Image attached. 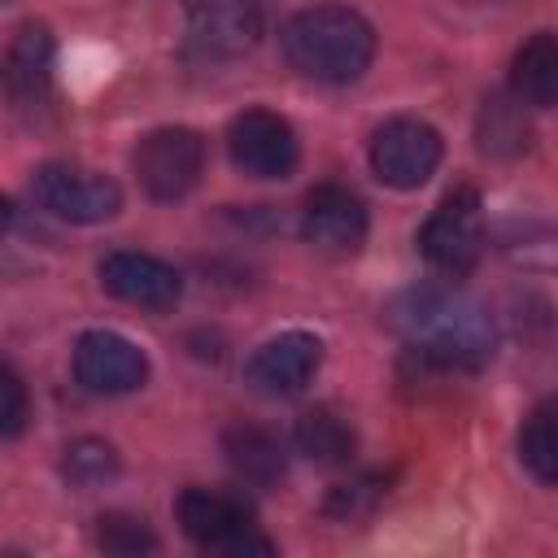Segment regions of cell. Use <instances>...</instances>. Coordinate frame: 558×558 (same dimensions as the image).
I'll return each mask as SVG.
<instances>
[{
	"instance_id": "1",
	"label": "cell",
	"mask_w": 558,
	"mask_h": 558,
	"mask_svg": "<svg viewBox=\"0 0 558 558\" xmlns=\"http://www.w3.org/2000/svg\"><path fill=\"white\" fill-rule=\"evenodd\" d=\"M384 323L423 362L445 371H480L497 353L488 310L453 283H414L384 305Z\"/></svg>"
},
{
	"instance_id": "14",
	"label": "cell",
	"mask_w": 558,
	"mask_h": 558,
	"mask_svg": "<svg viewBox=\"0 0 558 558\" xmlns=\"http://www.w3.org/2000/svg\"><path fill=\"white\" fill-rule=\"evenodd\" d=\"M52 57H57V44L44 22H22L13 31L9 52H4V87L17 109H39L48 100Z\"/></svg>"
},
{
	"instance_id": "8",
	"label": "cell",
	"mask_w": 558,
	"mask_h": 558,
	"mask_svg": "<svg viewBox=\"0 0 558 558\" xmlns=\"http://www.w3.org/2000/svg\"><path fill=\"white\" fill-rule=\"evenodd\" d=\"M227 157L248 179H288L301 161V140L283 113L244 109L227 126Z\"/></svg>"
},
{
	"instance_id": "22",
	"label": "cell",
	"mask_w": 558,
	"mask_h": 558,
	"mask_svg": "<svg viewBox=\"0 0 558 558\" xmlns=\"http://www.w3.org/2000/svg\"><path fill=\"white\" fill-rule=\"evenodd\" d=\"M384 493H388L384 475H357V480L331 488V497H327V514H331V519H344V523H349V519H362V514H371V510L379 506Z\"/></svg>"
},
{
	"instance_id": "9",
	"label": "cell",
	"mask_w": 558,
	"mask_h": 558,
	"mask_svg": "<svg viewBox=\"0 0 558 558\" xmlns=\"http://www.w3.org/2000/svg\"><path fill=\"white\" fill-rule=\"evenodd\" d=\"M262 39L257 0H187V52L196 61H240Z\"/></svg>"
},
{
	"instance_id": "12",
	"label": "cell",
	"mask_w": 558,
	"mask_h": 558,
	"mask_svg": "<svg viewBox=\"0 0 558 558\" xmlns=\"http://www.w3.org/2000/svg\"><path fill=\"white\" fill-rule=\"evenodd\" d=\"M96 275H100V288L109 296H118V301H126L135 310L161 314V310H174L179 296H183V275L170 262H161L153 253H140V248L105 253Z\"/></svg>"
},
{
	"instance_id": "10",
	"label": "cell",
	"mask_w": 558,
	"mask_h": 558,
	"mask_svg": "<svg viewBox=\"0 0 558 558\" xmlns=\"http://www.w3.org/2000/svg\"><path fill=\"white\" fill-rule=\"evenodd\" d=\"M74 379L96 397H126L148 384V353L122 331H83L74 340Z\"/></svg>"
},
{
	"instance_id": "15",
	"label": "cell",
	"mask_w": 558,
	"mask_h": 558,
	"mask_svg": "<svg viewBox=\"0 0 558 558\" xmlns=\"http://www.w3.org/2000/svg\"><path fill=\"white\" fill-rule=\"evenodd\" d=\"M510 96L527 109H558V31H536L514 48Z\"/></svg>"
},
{
	"instance_id": "4",
	"label": "cell",
	"mask_w": 558,
	"mask_h": 558,
	"mask_svg": "<svg viewBox=\"0 0 558 558\" xmlns=\"http://www.w3.org/2000/svg\"><path fill=\"white\" fill-rule=\"evenodd\" d=\"M418 253L427 257L432 270L449 279H462L475 270L484 253V201L471 183L440 196V205L418 227Z\"/></svg>"
},
{
	"instance_id": "18",
	"label": "cell",
	"mask_w": 558,
	"mask_h": 558,
	"mask_svg": "<svg viewBox=\"0 0 558 558\" xmlns=\"http://www.w3.org/2000/svg\"><path fill=\"white\" fill-rule=\"evenodd\" d=\"M519 462L532 480L558 488V401H541L519 427Z\"/></svg>"
},
{
	"instance_id": "5",
	"label": "cell",
	"mask_w": 558,
	"mask_h": 558,
	"mask_svg": "<svg viewBox=\"0 0 558 558\" xmlns=\"http://www.w3.org/2000/svg\"><path fill=\"white\" fill-rule=\"evenodd\" d=\"M31 196L44 214L74 222V227H92V222H109L122 209V187L87 166L74 161H48L35 170L31 179Z\"/></svg>"
},
{
	"instance_id": "13",
	"label": "cell",
	"mask_w": 558,
	"mask_h": 558,
	"mask_svg": "<svg viewBox=\"0 0 558 558\" xmlns=\"http://www.w3.org/2000/svg\"><path fill=\"white\" fill-rule=\"evenodd\" d=\"M323 366V340L314 331H279L262 340L244 362V384L262 397H296Z\"/></svg>"
},
{
	"instance_id": "3",
	"label": "cell",
	"mask_w": 558,
	"mask_h": 558,
	"mask_svg": "<svg viewBox=\"0 0 558 558\" xmlns=\"http://www.w3.org/2000/svg\"><path fill=\"white\" fill-rule=\"evenodd\" d=\"M174 519L183 536L201 545L205 554H218V558H270L275 554V541L257 527L253 510L231 493L192 484L174 497Z\"/></svg>"
},
{
	"instance_id": "2",
	"label": "cell",
	"mask_w": 558,
	"mask_h": 558,
	"mask_svg": "<svg viewBox=\"0 0 558 558\" xmlns=\"http://www.w3.org/2000/svg\"><path fill=\"white\" fill-rule=\"evenodd\" d=\"M279 48L301 78L344 87L371 70L375 26L349 4H310L283 22Z\"/></svg>"
},
{
	"instance_id": "19",
	"label": "cell",
	"mask_w": 558,
	"mask_h": 558,
	"mask_svg": "<svg viewBox=\"0 0 558 558\" xmlns=\"http://www.w3.org/2000/svg\"><path fill=\"white\" fill-rule=\"evenodd\" d=\"M523 109L527 105H519L514 96L510 100H501V96H493V100H484V109H480V153H488V157H519L523 148H527V122H523Z\"/></svg>"
},
{
	"instance_id": "17",
	"label": "cell",
	"mask_w": 558,
	"mask_h": 558,
	"mask_svg": "<svg viewBox=\"0 0 558 558\" xmlns=\"http://www.w3.org/2000/svg\"><path fill=\"white\" fill-rule=\"evenodd\" d=\"M292 440H296V449H301L310 462H318V466H344V462L353 458V449H357V436H353L349 418H340L331 405L305 410V414L296 418Z\"/></svg>"
},
{
	"instance_id": "6",
	"label": "cell",
	"mask_w": 558,
	"mask_h": 558,
	"mask_svg": "<svg viewBox=\"0 0 558 558\" xmlns=\"http://www.w3.org/2000/svg\"><path fill=\"white\" fill-rule=\"evenodd\" d=\"M440 157H445V140L423 118H388V122H379L375 135H371V148H366V161H371L375 179L384 187H397V192L423 187L436 174Z\"/></svg>"
},
{
	"instance_id": "21",
	"label": "cell",
	"mask_w": 558,
	"mask_h": 558,
	"mask_svg": "<svg viewBox=\"0 0 558 558\" xmlns=\"http://www.w3.org/2000/svg\"><path fill=\"white\" fill-rule=\"evenodd\" d=\"M96 545H100L105 554L131 558V554H153V549H157V536H153V527H148L144 514L109 510V514L96 519Z\"/></svg>"
},
{
	"instance_id": "20",
	"label": "cell",
	"mask_w": 558,
	"mask_h": 558,
	"mask_svg": "<svg viewBox=\"0 0 558 558\" xmlns=\"http://www.w3.org/2000/svg\"><path fill=\"white\" fill-rule=\"evenodd\" d=\"M61 471H65L70 484H78V488H96V484H105V480L118 475V453H113L109 440L83 436V440H74V445L65 449Z\"/></svg>"
},
{
	"instance_id": "11",
	"label": "cell",
	"mask_w": 558,
	"mask_h": 558,
	"mask_svg": "<svg viewBox=\"0 0 558 558\" xmlns=\"http://www.w3.org/2000/svg\"><path fill=\"white\" fill-rule=\"evenodd\" d=\"M366 231H371V214H366V201L353 187L318 183V187L305 192V201H301V235L318 253H331V257L357 253L366 244Z\"/></svg>"
},
{
	"instance_id": "23",
	"label": "cell",
	"mask_w": 558,
	"mask_h": 558,
	"mask_svg": "<svg viewBox=\"0 0 558 558\" xmlns=\"http://www.w3.org/2000/svg\"><path fill=\"white\" fill-rule=\"evenodd\" d=\"M0 397H4V405H0V436L17 440L26 418H31V401H26V384H22V375L13 366L0 371Z\"/></svg>"
},
{
	"instance_id": "7",
	"label": "cell",
	"mask_w": 558,
	"mask_h": 558,
	"mask_svg": "<svg viewBox=\"0 0 558 558\" xmlns=\"http://www.w3.org/2000/svg\"><path fill=\"white\" fill-rule=\"evenodd\" d=\"M131 166L153 201H183L205 174V140L192 126H157L135 144Z\"/></svg>"
},
{
	"instance_id": "16",
	"label": "cell",
	"mask_w": 558,
	"mask_h": 558,
	"mask_svg": "<svg viewBox=\"0 0 558 558\" xmlns=\"http://www.w3.org/2000/svg\"><path fill=\"white\" fill-rule=\"evenodd\" d=\"M222 453H227V466L253 488H270L288 471L283 440L262 423H231L222 432Z\"/></svg>"
}]
</instances>
